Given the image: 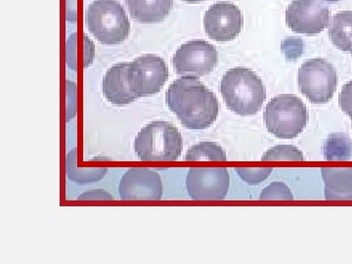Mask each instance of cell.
<instances>
[{
  "instance_id": "obj_1",
  "label": "cell",
  "mask_w": 352,
  "mask_h": 264,
  "mask_svg": "<svg viewBox=\"0 0 352 264\" xmlns=\"http://www.w3.org/2000/svg\"><path fill=\"white\" fill-rule=\"evenodd\" d=\"M166 102L183 126L206 129L214 124L219 113L217 97L196 76H182L166 90Z\"/></svg>"
},
{
  "instance_id": "obj_2",
  "label": "cell",
  "mask_w": 352,
  "mask_h": 264,
  "mask_svg": "<svg viewBox=\"0 0 352 264\" xmlns=\"http://www.w3.org/2000/svg\"><path fill=\"white\" fill-rule=\"evenodd\" d=\"M220 92L229 110L242 117L258 113L266 99L263 80L252 69L243 67L228 69L224 74Z\"/></svg>"
},
{
  "instance_id": "obj_3",
  "label": "cell",
  "mask_w": 352,
  "mask_h": 264,
  "mask_svg": "<svg viewBox=\"0 0 352 264\" xmlns=\"http://www.w3.org/2000/svg\"><path fill=\"white\" fill-rule=\"evenodd\" d=\"M183 149L182 133L173 124L156 120L143 127L134 140V151L143 162H175Z\"/></svg>"
},
{
  "instance_id": "obj_4",
  "label": "cell",
  "mask_w": 352,
  "mask_h": 264,
  "mask_svg": "<svg viewBox=\"0 0 352 264\" xmlns=\"http://www.w3.org/2000/svg\"><path fill=\"white\" fill-rule=\"evenodd\" d=\"M87 29L99 43L117 45L129 36L131 23L117 0H94L85 15Z\"/></svg>"
},
{
  "instance_id": "obj_5",
  "label": "cell",
  "mask_w": 352,
  "mask_h": 264,
  "mask_svg": "<svg viewBox=\"0 0 352 264\" xmlns=\"http://www.w3.org/2000/svg\"><path fill=\"white\" fill-rule=\"evenodd\" d=\"M263 120L267 131L277 138L294 139L307 126V106L295 95L281 94L268 102Z\"/></svg>"
},
{
  "instance_id": "obj_6",
  "label": "cell",
  "mask_w": 352,
  "mask_h": 264,
  "mask_svg": "<svg viewBox=\"0 0 352 264\" xmlns=\"http://www.w3.org/2000/svg\"><path fill=\"white\" fill-rule=\"evenodd\" d=\"M300 92L314 104H326L333 98L339 78L332 64L323 58L307 60L298 74Z\"/></svg>"
},
{
  "instance_id": "obj_7",
  "label": "cell",
  "mask_w": 352,
  "mask_h": 264,
  "mask_svg": "<svg viewBox=\"0 0 352 264\" xmlns=\"http://www.w3.org/2000/svg\"><path fill=\"white\" fill-rule=\"evenodd\" d=\"M168 68L163 58L143 55L129 63V85L136 98L159 94L168 80Z\"/></svg>"
},
{
  "instance_id": "obj_8",
  "label": "cell",
  "mask_w": 352,
  "mask_h": 264,
  "mask_svg": "<svg viewBox=\"0 0 352 264\" xmlns=\"http://www.w3.org/2000/svg\"><path fill=\"white\" fill-rule=\"evenodd\" d=\"M219 62V52L205 41H191L182 44L173 57L176 74L201 78L214 71Z\"/></svg>"
},
{
  "instance_id": "obj_9",
  "label": "cell",
  "mask_w": 352,
  "mask_h": 264,
  "mask_svg": "<svg viewBox=\"0 0 352 264\" xmlns=\"http://www.w3.org/2000/svg\"><path fill=\"white\" fill-rule=\"evenodd\" d=\"M330 22L327 0H293L286 11L287 25L296 34H320Z\"/></svg>"
},
{
  "instance_id": "obj_10",
  "label": "cell",
  "mask_w": 352,
  "mask_h": 264,
  "mask_svg": "<svg viewBox=\"0 0 352 264\" xmlns=\"http://www.w3.org/2000/svg\"><path fill=\"white\" fill-rule=\"evenodd\" d=\"M230 185L226 168H192L186 176V189L194 201H222Z\"/></svg>"
},
{
  "instance_id": "obj_11",
  "label": "cell",
  "mask_w": 352,
  "mask_h": 264,
  "mask_svg": "<svg viewBox=\"0 0 352 264\" xmlns=\"http://www.w3.org/2000/svg\"><path fill=\"white\" fill-rule=\"evenodd\" d=\"M244 18L240 8L230 2H219L208 9L204 18L208 38L219 43L232 41L242 31Z\"/></svg>"
},
{
  "instance_id": "obj_12",
  "label": "cell",
  "mask_w": 352,
  "mask_h": 264,
  "mask_svg": "<svg viewBox=\"0 0 352 264\" xmlns=\"http://www.w3.org/2000/svg\"><path fill=\"white\" fill-rule=\"evenodd\" d=\"M163 193L161 176L149 168H129L120 178L119 194L122 200L160 201Z\"/></svg>"
},
{
  "instance_id": "obj_13",
  "label": "cell",
  "mask_w": 352,
  "mask_h": 264,
  "mask_svg": "<svg viewBox=\"0 0 352 264\" xmlns=\"http://www.w3.org/2000/svg\"><path fill=\"white\" fill-rule=\"evenodd\" d=\"M129 63H118L111 67L104 76L102 91L113 105H127L138 99L129 88Z\"/></svg>"
},
{
  "instance_id": "obj_14",
  "label": "cell",
  "mask_w": 352,
  "mask_h": 264,
  "mask_svg": "<svg viewBox=\"0 0 352 264\" xmlns=\"http://www.w3.org/2000/svg\"><path fill=\"white\" fill-rule=\"evenodd\" d=\"M324 194L327 201H352V168H323Z\"/></svg>"
},
{
  "instance_id": "obj_15",
  "label": "cell",
  "mask_w": 352,
  "mask_h": 264,
  "mask_svg": "<svg viewBox=\"0 0 352 264\" xmlns=\"http://www.w3.org/2000/svg\"><path fill=\"white\" fill-rule=\"evenodd\" d=\"M134 20L141 23L162 22L170 15L173 0H126Z\"/></svg>"
},
{
  "instance_id": "obj_16",
  "label": "cell",
  "mask_w": 352,
  "mask_h": 264,
  "mask_svg": "<svg viewBox=\"0 0 352 264\" xmlns=\"http://www.w3.org/2000/svg\"><path fill=\"white\" fill-rule=\"evenodd\" d=\"M336 47L346 52L352 50V11H342L333 17L328 32Z\"/></svg>"
},
{
  "instance_id": "obj_17",
  "label": "cell",
  "mask_w": 352,
  "mask_h": 264,
  "mask_svg": "<svg viewBox=\"0 0 352 264\" xmlns=\"http://www.w3.org/2000/svg\"><path fill=\"white\" fill-rule=\"evenodd\" d=\"M106 168H80L78 166V149L69 153L66 160L67 176L71 182L83 185L100 182L107 173Z\"/></svg>"
},
{
  "instance_id": "obj_18",
  "label": "cell",
  "mask_w": 352,
  "mask_h": 264,
  "mask_svg": "<svg viewBox=\"0 0 352 264\" xmlns=\"http://www.w3.org/2000/svg\"><path fill=\"white\" fill-rule=\"evenodd\" d=\"M326 161H349L352 157V140L344 133H333L324 143Z\"/></svg>"
},
{
  "instance_id": "obj_19",
  "label": "cell",
  "mask_w": 352,
  "mask_h": 264,
  "mask_svg": "<svg viewBox=\"0 0 352 264\" xmlns=\"http://www.w3.org/2000/svg\"><path fill=\"white\" fill-rule=\"evenodd\" d=\"M187 162H226L227 155L223 148L215 142L206 141L192 146L185 156Z\"/></svg>"
},
{
  "instance_id": "obj_20",
  "label": "cell",
  "mask_w": 352,
  "mask_h": 264,
  "mask_svg": "<svg viewBox=\"0 0 352 264\" xmlns=\"http://www.w3.org/2000/svg\"><path fill=\"white\" fill-rule=\"evenodd\" d=\"M263 162H303L302 152L294 145H277L264 153Z\"/></svg>"
},
{
  "instance_id": "obj_21",
  "label": "cell",
  "mask_w": 352,
  "mask_h": 264,
  "mask_svg": "<svg viewBox=\"0 0 352 264\" xmlns=\"http://www.w3.org/2000/svg\"><path fill=\"white\" fill-rule=\"evenodd\" d=\"M261 201H293L291 190L283 182H273L261 191Z\"/></svg>"
},
{
  "instance_id": "obj_22",
  "label": "cell",
  "mask_w": 352,
  "mask_h": 264,
  "mask_svg": "<svg viewBox=\"0 0 352 264\" xmlns=\"http://www.w3.org/2000/svg\"><path fill=\"white\" fill-rule=\"evenodd\" d=\"M238 175L243 182L249 184L256 185L267 179L272 173L270 168H236Z\"/></svg>"
},
{
  "instance_id": "obj_23",
  "label": "cell",
  "mask_w": 352,
  "mask_h": 264,
  "mask_svg": "<svg viewBox=\"0 0 352 264\" xmlns=\"http://www.w3.org/2000/svg\"><path fill=\"white\" fill-rule=\"evenodd\" d=\"M281 51L289 61H296L302 56L305 52V43L300 38L289 36L284 39L281 44Z\"/></svg>"
},
{
  "instance_id": "obj_24",
  "label": "cell",
  "mask_w": 352,
  "mask_h": 264,
  "mask_svg": "<svg viewBox=\"0 0 352 264\" xmlns=\"http://www.w3.org/2000/svg\"><path fill=\"white\" fill-rule=\"evenodd\" d=\"M66 62L69 69L78 71V34L74 32L69 36L66 45Z\"/></svg>"
},
{
  "instance_id": "obj_25",
  "label": "cell",
  "mask_w": 352,
  "mask_h": 264,
  "mask_svg": "<svg viewBox=\"0 0 352 264\" xmlns=\"http://www.w3.org/2000/svg\"><path fill=\"white\" fill-rule=\"evenodd\" d=\"M67 112L66 120H73L76 113V106H78V95H76V85L75 82L71 80H67Z\"/></svg>"
},
{
  "instance_id": "obj_26",
  "label": "cell",
  "mask_w": 352,
  "mask_h": 264,
  "mask_svg": "<svg viewBox=\"0 0 352 264\" xmlns=\"http://www.w3.org/2000/svg\"><path fill=\"white\" fill-rule=\"evenodd\" d=\"M340 107L352 120V80L344 85L339 95Z\"/></svg>"
},
{
  "instance_id": "obj_27",
  "label": "cell",
  "mask_w": 352,
  "mask_h": 264,
  "mask_svg": "<svg viewBox=\"0 0 352 264\" xmlns=\"http://www.w3.org/2000/svg\"><path fill=\"white\" fill-rule=\"evenodd\" d=\"M78 200L80 201H94V200H103L109 201L113 200V198L111 194L108 192L104 191V190H91V191L85 192L78 197Z\"/></svg>"
},
{
  "instance_id": "obj_28",
  "label": "cell",
  "mask_w": 352,
  "mask_h": 264,
  "mask_svg": "<svg viewBox=\"0 0 352 264\" xmlns=\"http://www.w3.org/2000/svg\"><path fill=\"white\" fill-rule=\"evenodd\" d=\"M83 46H85V61H83V68H88L94 63L95 56L94 43L91 39L88 38L87 34L83 36Z\"/></svg>"
},
{
  "instance_id": "obj_29",
  "label": "cell",
  "mask_w": 352,
  "mask_h": 264,
  "mask_svg": "<svg viewBox=\"0 0 352 264\" xmlns=\"http://www.w3.org/2000/svg\"><path fill=\"white\" fill-rule=\"evenodd\" d=\"M76 8H78V0H67V21L68 22H76Z\"/></svg>"
},
{
  "instance_id": "obj_30",
  "label": "cell",
  "mask_w": 352,
  "mask_h": 264,
  "mask_svg": "<svg viewBox=\"0 0 352 264\" xmlns=\"http://www.w3.org/2000/svg\"><path fill=\"white\" fill-rule=\"evenodd\" d=\"M183 1L190 2V3H196V2L203 1V0H183Z\"/></svg>"
},
{
  "instance_id": "obj_31",
  "label": "cell",
  "mask_w": 352,
  "mask_h": 264,
  "mask_svg": "<svg viewBox=\"0 0 352 264\" xmlns=\"http://www.w3.org/2000/svg\"><path fill=\"white\" fill-rule=\"evenodd\" d=\"M351 52L352 53V50H351Z\"/></svg>"
}]
</instances>
